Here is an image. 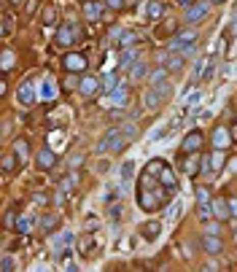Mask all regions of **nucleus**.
<instances>
[{
    "instance_id": "f257e3e1",
    "label": "nucleus",
    "mask_w": 237,
    "mask_h": 272,
    "mask_svg": "<svg viewBox=\"0 0 237 272\" xmlns=\"http://www.w3.org/2000/svg\"><path fill=\"white\" fill-rule=\"evenodd\" d=\"M129 143L127 140V135L121 132V127H113V129H108L106 135H102V140H100V146H97V151L102 154V151H111V154H119V151H124V146Z\"/></svg>"
},
{
    "instance_id": "f03ea898",
    "label": "nucleus",
    "mask_w": 237,
    "mask_h": 272,
    "mask_svg": "<svg viewBox=\"0 0 237 272\" xmlns=\"http://www.w3.org/2000/svg\"><path fill=\"white\" fill-rule=\"evenodd\" d=\"M197 38H200L197 30H181L173 41H170V51H181L183 57H192L194 46H197Z\"/></svg>"
},
{
    "instance_id": "7ed1b4c3",
    "label": "nucleus",
    "mask_w": 237,
    "mask_h": 272,
    "mask_svg": "<svg viewBox=\"0 0 237 272\" xmlns=\"http://www.w3.org/2000/svg\"><path fill=\"white\" fill-rule=\"evenodd\" d=\"M207 14H210V0H205V3H192L183 11V22L186 24H197V22H202Z\"/></svg>"
},
{
    "instance_id": "20e7f679",
    "label": "nucleus",
    "mask_w": 237,
    "mask_h": 272,
    "mask_svg": "<svg viewBox=\"0 0 237 272\" xmlns=\"http://www.w3.org/2000/svg\"><path fill=\"white\" fill-rule=\"evenodd\" d=\"M78 35H81L78 24H62L60 30H57V43L60 46H73L75 41H78Z\"/></svg>"
},
{
    "instance_id": "39448f33",
    "label": "nucleus",
    "mask_w": 237,
    "mask_h": 272,
    "mask_svg": "<svg viewBox=\"0 0 237 272\" xmlns=\"http://www.w3.org/2000/svg\"><path fill=\"white\" fill-rule=\"evenodd\" d=\"M127 100H129L127 89L124 87H116V89H111L108 97H102V105H106V108H124Z\"/></svg>"
},
{
    "instance_id": "423d86ee",
    "label": "nucleus",
    "mask_w": 237,
    "mask_h": 272,
    "mask_svg": "<svg viewBox=\"0 0 237 272\" xmlns=\"http://www.w3.org/2000/svg\"><path fill=\"white\" fill-rule=\"evenodd\" d=\"M183 54L181 51H170V54H162L159 57V62H162V68L167 70V73H175V70H181L183 68Z\"/></svg>"
},
{
    "instance_id": "0eeeda50",
    "label": "nucleus",
    "mask_w": 237,
    "mask_h": 272,
    "mask_svg": "<svg viewBox=\"0 0 237 272\" xmlns=\"http://www.w3.org/2000/svg\"><path fill=\"white\" fill-rule=\"evenodd\" d=\"M202 251H205V253H210V256H216V253H221V251H224V242H221L219 234L205 232V237H202Z\"/></svg>"
},
{
    "instance_id": "6e6552de",
    "label": "nucleus",
    "mask_w": 237,
    "mask_h": 272,
    "mask_svg": "<svg viewBox=\"0 0 237 272\" xmlns=\"http://www.w3.org/2000/svg\"><path fill=\"white\" fill-rule=\"evenodd\" d=\"M16 97H19V102H22L24 108H30L33 102H35V87H33L30 81H24L22 87L16 89Z\"/></svg>"
},
{
    "instance_id": "1a4fd4ad",
    "label": "nucleus",
    "mask_w": 237,
    "mask_h": 272,
    "mask_svg": "<svg viewBox=\"0 0 237 272\" xmlns=\"http://www.w3.org/2000/svg\"><path fill=\"white\" fill-rule=\"evenodd\" d=\"M102 87L100 84V78H94V76H84L81 78V84H78V92L84 97H92V95H97V89Z\"/></svg>"
},
{
    "instance_id": "9d476101",
    "label": "nucleus",
    "mask_w": 237,
    "mask_h": 272,
    "mask_svg": "<svg viewBox=\"0 0 237 272\" xmlns=\"http://www.w3.org/2000/svg\"><path fill=\"white\" fill-rule=\"evenodd\" d=\"M224 156H221V148H216V154H207L202 156V173H216L221 167Z\"/></svg>"
},
{
    "instance_id": "9b49d317",
    "label": "nucleus",
    "mask_w": 237,
    "mask_h": 272,
    "mask_svg": "<svg viewBox=\"0 0 237 272\" xmlns=\"http://www.w3.org/2000/svg\"><path fill=\"white\" fill-rule=\"evenodd\" d=\"M81 14H84V19L97 22L100 16H102V3H94V0H87V3L81 6Z\"/></svg>"
},
{
    "instance_id": "f8f14e48",
    "label": "nucleus",
    "mask_w": 237,
    "mask_h": 272,
    "mask_svg": "<svg viewBox=\"0 0 237 272\" xmlns=\"http://www.w3.org/2000/svg\"><path fill=\"white\" fill-rule=\"evenodd\" d=\"M62 62H65V68H68L70 73L87 70V57H84V54H68V57H65Z\"/></svg>"
},
{
    "instance_id": "ddd939ff",
    "label": "nucleus",
    "mask_w": 237,
    "mask_h": 272,
    "mask_svg": "<svg viewBox=\"0 0 237 272\" xmlns=\"http://www.w3.org/2000/svg\"><path fill=\"white\" fill-rule=\"evenodd\" d=\"M35 162H38V167H41V170H51L54 162H57V154L51 151V148H41V151L35 154Z\"/></svg>"
},
{
    "instance_id": "4468645a",
    "label": "nucleus",
    "mask_w": 237,
    "mask_h": 272,
    "mask_svg": "<svg viewBox=\"0 0 237 272\" xmlns=\"http://www.w3.org/2000/svg\"><path fill=\"white\" fill-rule=\"evenodd\" d=\"M200 146H202V132H197V129H194V132H189V135L183 138V143H181L183 154H194Z\"/></svg>"
},
{
    "instance_id": "2eb2a0df",
    "label": "nucleus",
    "mask_w": 237,
    "mask_h": 272,
    "mask_svg": "<svg viewBox=\"0 0 237 272\" xmlns=\"http://www.w3.org/2000/svg\"><path fill=\"white\" fill-rule=\"evenodd\" d=\"M138 200H140V205H143L146 210H154V208H159V202H162L156 194L146 192V186H140V194H138Z\"/></svg>"
},
{
    "instance_id": "dca6fc26",
    "label": "nucleus",
    "mask_w": 237,
    "mask_h": 272,
    "mask_svg": "<svg viewBox=\"0 0 237 272\" xmlns=\"http://www.w3.org/2000/svg\"><path fill=\"white\" fill-rule=\"evenodd\" d=\"M159 229H162V224H159V221H148V224L140 227V237L148 240V242H154L159 237Z\"/></svg>"
},
{
    "instance_id": "f3484780",
    "label": "nucleus",
    "mask_w": 237,
    "mask_h": 272,
    "mask_svg": "<svg viewBox=\"0 0 237 272\" xmlns=\"http://www.w3.org/2000/svg\"><path fill=\"white\" fill-rule=\"evenodd\" d=\"M210 208H213V215H216L219 221L232 219V213H229V205H226V200H213V202H210Z\"/></svg>"
},
{
    "instance_id": "a211bd4d",
    "label": "nucleus",
    "mask_w": 237,
    "mask_h": 272,
    "mask_svg": "<svg viewBox=\"0 0 237 272\" xmlns=\"http://www.w3.org/2000/svg\"><path fill=\"white\" fill-rule=\"evenodd\" d=\"M229 138H232V132H226L224 127H216V129H213V146L221 148V151L229 146Z\"/></svg>"
},
{
    "instance_id": "6ab92c4d",
    "label": "nucleus",
    "mask_w": 237,
    "mask_h": 272,
    "mask_svg": "<svg viewBox=\"0 0 237 272\" xmlns=\"http://www.w3.org/2000/svg\"><path fill=\"white\" fill-rule=\"evenodd\" d=\"M35 215L33 213H24V215H19V219H16V232H22V234H27V232H30L33 227H35Z\"/></svg>"
},
{
    "instance_id": "aec40b11",
    "label": "nucleus",
    "mask_w": 237,
    "mask_h": 272,
    "mask_svg": "<svg viewBox=\"0 0 237 272\" xmlns=\"http://www.w3.org/2000/svg\"><path fill=\"white\" fill-rule=\"evenodd\" d=\"M73 242V232H62V234H54L51 237V248L54 251H65Z\"/></svg>"
},
{
    "instance_id": "412c9836",
    "label": "nucleus",
    "mask_w": 237,
    "mask_h": 272,
    "mask_svg": "<svg viewBox=\"0 0 237 272\" xmlns=\"http://www.w3.org/2000/svg\"><path fill=\"white\" fill-rule=\"evenodd\" d=\"M159 181H162V186L165 189H178V181H175V173L170 170V167H162V170H159Z\"/></svg>"
},
{
    "instance_id": "4be33fe9",
    "label": "nucleus",
    "mask_w": 237,
    "mask_h": 272,
    "mask_svg": "<svg viewBox=\"0 0 237 272\" xmlns=\"http://www.w3.org/2000/svg\"><path fill=\"white\" fill-rule=\"evenodd\" d=\"M151 89H154L162 100H170V97H173V84H170V78L159 81V84H151Z\"/></svg>"
},
{
    "instance_id": "5701e85b",
    "label": "nucleus",
    "mask_w": 237,
    "mask_h": 272,
    "mask_svg": "<svg viewBox=\"0 0 237 272\" xmlns=\"http://www.w3.org/2000/svg\"><path fill=\"white\" fill-rule=\"evenodd\" d=\"M60 221H62V219H60L57 213H51V215H41V219H38V224H41V229H43V232H51Z\"/></svg>"
},
{
    "instance_id": "b1692460",
    "label": "nucleus",
    "mask_w": 237,
    "mask_h": 272,
    "mask_svg": "<svg viewBox=\"0 0 237 272\" xmlns=\"http://www.w3.org/2000/svg\"><path fill=\"white\" fill-rule=\"evenodd\" d=\"M143 102H146V108H151V111H156V108H159V105H162V102H165V100H162V97H159V95H156V92H154V89H148V92H146V95H143Z\"/></svg>"
},
{
    "instance_id": "393cba45",
    "label": "nucleus",
    "mask_w": 237,
    "mask_h": 272,
    "mask_svg": "<svg viewBox=\"0 0 237 272\" xmlns=\"http://www.w3.org/2000/svg\"><path fill=\"white\" fill-rule=\"evenodd\" d=\"M148 76V65L146 62H135L132 65V70H129V78L132 81H140V78H146Z\"/></svg>"
},
{
    "instance_id": "a878e982",
    "label": "nucleus",
    "mask_w": 237,
    "mask_h": 272,
    "mask_svg": "<svg viewBox=\"0 0 237 272\" xmlns=\"http://www.w3.org/2000/svg\"><path fill=\"white\" fill-rule=\"evenodd\" d=\"M162 3H156V0H148L146 3V14H148V19H159V16H162Z\"/></svg>"
},
{
    "instance_id": "bb28decb",
    "label": "nucleus",
    "mask_w": 237,
    "mask_h": 272,
    "mask_svg": "<svg viewBox=\"0 0 237 272\" xmlns=\"http://www.w3.org/2000/svg\"><path fill=\"white\" fill-rule=\"evenodd\" d=\"M135 62H138V54L132 51V49H127L124 54H121V60H119V65H121L124 70H132V65H135Z\"/></svg>"
},
{
    "instance_id": "cd10ccee",
    "label": "nucleus",
    "mask_w": 237,
    "mask_h": 272,
    "mask_svg": "<svg viewBox=\"0 0 237 272\" xmlns=\"http://www.w3.org/2000/svg\"><path fill=\"white\" fill-rule=\"evenodd\" d=\"M14 154L19 159V165L27 162V143H24V140H16V143H14Z\"/></svg>"
},
{
    "instance_id": "c85d7f7f",
    "label": "nucleus",
    "mask_w": 237,
    "mask_h": 272,
    "mask_svg": "<svg viewBox=\"0 0 237 272\" xmlns=\"http://www.w3.org/2000/svg\"><path fill=\"white\" fill-rule=\"evenodd\" d=\"M132 178H135V162H124L121 165V181H132Z\"/></svg>"
},
{
    "instance_id": "c756f323",
    "label": "nucleus",
    "mask_w": 237,
    "mask_h": 272,
    "mask_svg": "<svg viewBox=\"0 0 237 272\" xmlns=\"http://www.w3.org/2000/svg\"><path fill=\"white\" fill-rule=\"evenodd\" d=\"M200 165H202V159H197V156H192V159H186L183 170H186L189 175H194V173H200Z\"/></svg>"
},
{
    "instance_id": "7c9ffc66",
    "label": "nucleus",
    "mask_w": 237,
    "mask_h": 272,
    "mask_svg": "<svg viewBox=\"0 0 237 272\" xmlns=\"http://www.w3.org/2000/svg\"><path fill=\"white\" fill-rule=\"evenodd\" d=\"M205 65H207V57H200V60H194V81H202Z\"/></svg>"
},
{
    "instance_id": "2f4dec72",
    "label": "nucleus",
    "mask_w": 237,
    "mask_h": 272,
    "mask_svg": "<svg viewBox=\"0 0 237 272\" xmlns=\"http://www.w3.org/2000/svg\"><path fill=\"white\" fill-rule=\"evenodd\" d=\"M54 92H57V89H54V81H51V78H46L43 89H41V97H43V100H51V97H54Z\"/></svg>"
},
{
    "instance_id": "473e14b6",
    "label": "nucleus",
    "mask_w": 237,
    "mask_h": 272,
    "mask_svg": "<svg viewBox=\"0 0 237 272\" xmlns=\"http://www.w3.org/2000/svg\"><path fill=\"white\" fill-rule=\"evenodd\" d=\"M121 132H124V135H127V140L132 143V140H135V138L140 135V129H138L135 124H121Z\"/></svg>"
},
{
    "instance_id": "72a5a7b5",
    "label": "nucleus",
    "mask_w": 237,
    "mask_h": 272,
    "mask_svg": "<svg viewBox=\"0 0 237 272\" xmlns=\"http://www.w3.org/2000/svg\"><path fill=\"white\" fill-rule=\"evenodd\" d=\"M100 84H102V89H108V92L119 87V84H116V76H113V73H108V76H102V78H100Z\"/></svg>"
},
{
    "instance_id": "f704fd0d",
    "label": "nucleus",
    "mask_w": 237,
    "mask_h": 272,
    "mask_svg": "<svg viewBox=\"0 0 237 272\" xmlns=\"http://www.w3.org/2000/svg\"><path fill=\"white\" fill-rule=\"evenodd\" d=\"M213 73H216V60H210V57H207L205 73H202V81H210V78H213Z\"/></svg>"
},
{
    "instance_id": "c9c22d12",
    "label": "nucleus",
    "mask_w": 237,
    "mask_h": 272,
    "mask_svg": "<svg viewBox=\"0 0 237 272\" xmlns=\"http://www.w3.org/2000/svg\"><path fill=\"white\" fill-rule=\"evenodd\" d=\"M0 65H3V70H11L14 68V51H3V62H0Z\"/></svg>"
},
{
    "instance_id": "e433bc0d",
    "label": "nucleus",
    "mask_w": 237,
    "mask_h": 272,
    "mask_svg": "<svg viewBox=\"0 0 237 272\" xmlns=\"http://www.w3.org/2000/svg\"><path fill=\"white\" fill-rule=\"evenodd\" d=\"M165 78H167V70H165V68H159V70H154V73L148 76L151 84H159V81H165Z\"/></svg>"
},
{
    "instance_id": "4c0bfd02",
    "label": "nucleus",
    "mask_w": 237,
    "mask_h": 272,
    "mask_svg": "<svg viewBox=\"0 0 237 272\" xmlns=\"http://www.w3.org/2000/svg\"><path fill=\"white\" fill-rule=\"evenodd\" d=\"M0 267H3V272H14V269H16V264H14V259H11V256H3Z\"/></svg>"
},
{
    "instance_id": "58836bf2",
    "label": "nucleus",
    "mask_w": 237,
    "mask_h": 272,
    "mask_svg": "<svg viewBox=\"0 0 237 272\" xmlns=\"http://www.w3.org/2000/svg\"><path fill=\"white\" fill-rule=\"evenodd\" d=\"M162 167H165V162H159V159H154V162L148 165V173H151V175H159V170H162Z\"/></svg>"
},
{
    "instance_id": "ea45409f",
    "label": "nucleus",
    "mask_w": 237,
    "mask_h": 272,
    "mask_svg": "<svg viewBox=\"0 0 237 272\" xmlns=\"http://www.w3.org/2000/svg\"><path fill=\"white\" fill-rule=\"evenodd\" d=\"M197 200H200V202H207V200H210V192H207V186H200V189H197Z\"/></svg>"
},
{
    "instance_id": "a19ab883",
    "label": "nucleus",
    "mask_w": 237,
    "mask_h": 272,
    "mask_svg": "<svg viewBox=\"0 0 237 272\" xmlns=\"http://www.w3.org/2000/svg\"><path fill=\"white\" fill-rule=\"evenodd\" d=\"M14 162H19L16 154H14V156H6V159H3V170H14Z\"/></svg>"
},
{
    "instance_id": "79ce46f5",
    "label": "nucleus",
    "mask_w": 237,
    "mask_h": 272,
    "mask_svg": "<svg viewBox=\"0 0 237 272\" xmlns=\"http://www.w3.org/2000/svg\"><path fill=\"white\" fill-rule=\"evenodd\" d=\"M94 170H97V173H108V170H111V162H108V159H106V162L100 159V162L94 165Z\"/></svg>"
},
{
    "instance_id": "37998d69",
    "label": "nucleus",
    "mask_w": 237,
    "mask_h": 272,
    "mask_svg": "<svg viewBox=\"0 0 237 272\" xmlns=\"http://www.w3.org/2000/svg\"><path fill=\"white\" fill-rule=\"evenodd\" d=\"M106 6H108V8H116V11H119V8H124V0H106Z\"/></svg>"
},
{
    "instance_id": "c03bdc74",
    "label": "nucleus",
    "mask_w": 237,
    "mask_h": 272,
    "mask_svg": "<svg viewBox=\"0 0 237 272\" xmlns=\"http://www.w3.org/2000/svg\"><path fill=\"white\" fill-rule=\"evenodd\" d=\"M226 205H229V213L237 219V200H234V197H229V200H226Z\"/></svg>"
},
{
    "instance_id": "a18cd8bd",
    "label": "nucleus",
    "mask_w": 237,
    "mask_h": 272,
    "mask_svg": "<svg viewBox=\"0 0 237 272\" xmlns=\"http://www.w3.org/2000/svg\"><path fill=\"white\" fill-rule=\"evenodd\" d=\"M132 41H135V35H132V33H121V46H129Z\"/></svg>"
},
{
    "instance_id": "49530a36",
    "label": "nucleus",
    "mask_w": 237,
    "mask_h": 272,
    "mask_svg": "<svg viewBox=\"0 0 237 272\" xmlns=\"http://www.w3.org/2000/svg\"><path fill=\"white\" fill-rule=\"evenodd\" d=\"M226 167H229V170L234 173V170H237V159H232V162H229V165H226Z\"/></svg>"
},
{
    "instance_id": "de8ad7c7",
    "label": "nucleus",
    "mask_w": 237,
    "mask_h": 272,
    "mask_svg": "<svg viewBox=\"0 0 237 272\" xmlns=\"http://www.w3.org/2000/svg\"><path fill=\"white\" fill-rule=\"evenodd\" d=\"M178 3H183V6H189V3H194V0H178Z\"/></svg>"
},
{
    "instance_id": "09e8293b",
    "label": "nucleus",
    "mask_w": 237,
    "mask_h": 272,
    "mask_svg": "<svg viewBox=\"0 0 237 272\" xmlns=\"http://www.w3.org/2000/svg\"><path fill=\"white\" fill-rule=\"evenodd\" d=\"M232 138H234V140H237V127H234V129H232Z\"/></svg>"
},
{
    "instance_id": "8fccbe9b",
    "label": "nucleus",
    "mask_w": 237,
    "mask_h": 272,
    "mask_svg": "<svg viewBox=\"0 0 237 272\" xmlns=\"http://www.w3.org/2000/svg\"><path fill=\"white\" fill-rule=\"evenodd\" d=\"M210 3H224V0H210Z\"/></svg>"
},
{
    "instance_id": "3c124183",
    "label": "nucleus",
    "mask_w": 237,
    "mask_h": 272,
    "mask_svg": "<svg viewBox=\"0 0 237 272\" xmlns=\"http://www.w3.org/2000/svg\"><path fill=\"white\" fill-rule=\"evenodd\" d=\"M11 3H19V0H11Z\"/></svg>"
},
{
    "instance_id": "603ef678",
    "label": "nucleus",
    "mask_w": 237,
    "mask_h": 272,
    "mask_svg": "<svg viewBox=\"0 0 237 272\" xmlns=\"http://www.w3.org/2000/svg\"><path fill=\"white\" fill-rule=\"evenodd\" d=\"M234 242H237V234H234Z\"/></svg>"
}]
</instances>
